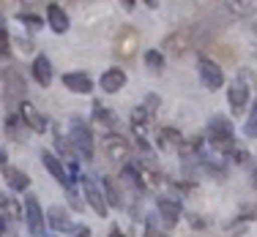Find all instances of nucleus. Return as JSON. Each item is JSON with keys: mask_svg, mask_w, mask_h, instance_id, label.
<instances>
[{"mask_svg": "<svg viewBox=\"0 0 257 237\" xmlns=\"http://www.w3.org/2000/svg\"><path fill=\"white\" fill-rule=\"evenodd\" d=\"M50 224H52L55 232H69L71 229V218L63 208H52L50 210Z\"/></svg>", "mask_w": 257, "mask_h": 237, "instance_id": "nucleus-19", "label": "nucleus"}, {"mask_svg": "<svg viewBox=\"0 0 257 237\" xmlns=\"http://www.w3.org/2000/svg\"><path fill=\"white\" fill-rule=\"evenodd\" d=\"M246 134L249 136H257V106H254L252 118H249V123H246Z\"/></svg>", "mask_w": 257, "mask_h": 237, "instance_id": "nucleus-26", "label": "nucleus"}, {"mask_svg": "<svg viewBox=\"0 0 257 237\" xmlns=\"http://www.w3.org/2000/svg\"><path fill=\"white\" fill-rule=\"evenodd\" d=\"M41 161L47 164V169H50V174H52L55 180H58L60 186H66L69 191L74 188V186H71V178H69V172H66V169H63V164H60V161H58V158H55L52 153H41Z\"/></svg>", "mask_w": 257, "mask_h": 237, "instance_id": "nucleus-12", "label": "nucleus"}, {"mask_svg": "<svg viewBox=\"0 0 257 237\" xmlns=\"http://www.w3.org/2000/svg\"><path fill=\"white\" fill-rule=\"evenodd\" d=\"M159 139H162V148H181L183 144V136H181V131H175V128H162V134H159Z\"/></svg>", "mask_w": 257, "mask_h": 237, "instance_id": "nucleus-21", "label": "nucleus"}, {"mask_svg": "<svg viewBox=\"0 0 257 237\" xmlns=\"http://www.w3.org/2000/svg\"><path fill=\"white\" fill-rule=\"evenodd\" d=\"M159 212H162V218L173 226V224L181 218V204L175 202V199H162V202H159Z\"/></svg>", "mask_w": 257, "mask_h": 237, "instance_id": "nucleus-18", "label": "nucleus"}, {"mask_svg": "<svg viewBox=\"0 0 257 237\" xmlns=\"http://www.w3.org/2000/svg\"><path fill=\"white\" fill-rule=\"evenodd\" d=\"M33 76L41 88H47V84L52 82V63H50L47 54H39V58L33 60Z\"/></svg>", "mask_w": 257, "mask_h": 237, "instance_id": "nucleus-14", "label": "nucleus"}, {"mask_svg": "<svg viewBox=\"0 0 257 237\" xmlns=\"http://www.w3.org/2000/svg\"><path fill=\"white\" fill-rule=\"evenodd\" d=\"M47 20H50V28L55 30V33H66L69 30V16H66V11L60 8V6H50L47 8Z\"/></svg>", "mask_w": 257, "mask_h": 237, "instance_id": "nucleus-16", "label": "nucleus"}, {"mask_svg": "<svg viewBox=\"0 0 257 237\" xmlns=\"http://www.w3.org/2000/svg\"><path fill=\"white\" fill-rule=\"evenodd\" d=\"M104 194L109 199V208H123V196H120V188L112 178H104Z\"/></svg>", "mask_w": 257, "mask_h": 237, "instance_id": "nucleus-20", "label": "nucleus"}, {"mask_svg": "<svg viewBox=\"0 0 257 237\" xmlns=\"http://www.w3.org/2000/svg\"><path fill=\"white\" fill-rule=\"evenodd\" d=\"M6 98L9 101H20L25 98V79L17 68L6 71Z\"/></svg>", "mask_w": 257, "mask_h": 237, "instance_id": "nucleus-9", "label": "nucleus"}, {"mask_svg": "<svg viewBox=\"0 0 257 237\" xmlns=\"http://www.w3.org/2000/svg\"><path fill=\"white\" fill-rule=\"evenodd\" d=\"M120 3H123L126 8H132V6H134V0H120Z\"/></svg>", "mask_w": 257, "mask_h": 237, "instance_id": "nucleus-32", "label": "nucleus"}, {"mask_svg": "<svg viewBox=\"0 0 257 237\" xmlns=\"http://www.w3.org/2000/svg\"><path fill=\"white\" fill-rule=\"evenodd\" d=\"M208 136H211V144L222 153H230L235 150V136H232V126L224 118H213L211 126H208Z\"/></svg>", "mask_w": 257, "mask_h": 237, "instance_id": "nucleus-1", "label": "nucleus"}, {"mask_svg": "<svg viewBox=\"0 0 257 237\" xmlns=\"http://www.w3.org/2000/svg\"><path fill=\"white\" fill-rule=\"evenodd\" d=\"M227 98H230L232 112L241 114L243 109H246V104H249V88H246V82H232L230 90H227Z\"/></svg>", "mask_w": 257, "mask_h": 237, "instance_id": "nucleus-10", "label": "nucleus"}, {"mask_svg": "<svg viewBox=\"0 0 257 237\" xmlns=\"http://www.w3.org/2000/svg\"><path fill=\"white\" fill-rule=\"evenodd\" d=\"M25 212H28L30 232L39 237L41 232H44V216H41V208H39V202H36V196H28L25 199Z\"/></svg>", "mask_w": 257, "mask_h": 237, "instance_id": "nucleus-11", "label": "nucleus"}, {"mask_svg": "<svg viewBox=\"0 0 257 237\" xmlns=\"http://www.w3.org/2000/svg\"><path fill=\"white\" fill-rule=\"evenodd\" d=\"M82 191H85V199H88V204L96 210V216H107V199L101 196V191H99V186L93 183L90 178H82Z\"/></svg>", "mask_w": 257, "mask_h": 237, "instance_id": "nucleus-6", "label": "nucleus"}, {"mask_svg": "<svg viewBox=\"0 0 257 237\" xmlns=\"http://www.w3.org/2000/svg\"><path fill=\"white\" fill-rule=\"evenodd\" d=\"M20 118L25 120V126L30 131H39V134H44L47 131V120H44V114L39 112L30 101H22L20 104Z\"/></svg>", "mask_w": 257, "mask_h": 237, "instance_id": "nucleus-8", "label": "nucleus"}, {"mask_svg": "<svg viewBox=\"0 0 257 237\" xmlns=\"http://www.w3.org/2000/svg\"><path fill=\"white\" fill-rule=\"evenodd\" d=\"M145 63H148V68L162 71V68H164V58H162V52H148V54H145Z\"/></svg>", "mask_w": 257, "mask_h": 237, "instance_id": "nucleus-23", "label": "nucleus"}, {"mask_svg": "<svg viewBox=\"0 0 257 237\" xmlns=\"http://www.w3.org/2000/svg\"><path fill=\"white\" fill-rule=\"evenodd\" d=\"M197 68H200V79H203V84L208 90H219L224 84V71L219 68L213 60H208V58H200L197 60Z\"/></svg>", "mask_w": 257, "mask_h": 237, "instance_id": "nucleus-4", "label": "nucleus"}, {"mask_svg": "<svg viewBox=\"0 0 257 237\" xmlns=\"http://www.w3.org/2000/svg\"><path fill=\"white\" fill-rule=\"evenodd\" d=\"M11 50H9V33L3 28V16H0V58H9Z\"/></svg>", "mask_w": 257, "mask_h": 237, "instance_id": "nucleus-24", "label": "nucleus"}, {"mask_svg": "<svg viewBox=\"0 0 257 237\" xmlns=\"http://www.w3.org/2000/svg\"><path fill=\"white\" fill-rule=\"evenodd\" d=\"M74 237H90V232H88V229H79V232H77Z\"/></svg>", "mask_w": 257, "mask_h": 237, "instance_id": "nucleus-31", "label": "nucleus"}, {"mask_svg": "<svg viewBox=\"0 0 257 237\" xmlns=\"http://www.w3.org/2000/svg\"><path fill=\"white\" fill-rule=\"evenodd\" d=\"M71 144L79 150V156H85L90 161L93 158V134L85 123H79V120H71Z\"/></svg>", "mask_w": 257, "mask_h": 237, "instance_id": "nucleus-2", "label": "nucleus"}, {"mask_svg": "<svg viewBox=\"0 0 257 237\" xmlns=\"http://www.w3.org/2000/svg\"><path fill=\"white\" fill-rule=\"evenodd\" d=\"M143 3H145V6H151V8H154V6H156V0H143Z\"/></svg>", "mask_w": 257, "mask_h": 237, "instance_id": "nucleus-33", "label": "nucleus"}, {"mask_svg": "<svg viewBox=\"0 0 257 237\" xmlns=\"http://www.w3.org/2000/svg\"><path fill=\"white\" fill-rule=\"evenodd\" d=\"M137 50H140V33L134 28H123L118 33V38H115V54L132 60L137 54Z\"/></svg>", "mask_w": 257, "mask_h": 237, "instance_id": "nucleus-3", "label": "nucleus"}, {"mask_svg": "<svg viewBox=\"0 0 257 237\" xmlns=\"http://www.w3.org/2000/svg\"><path fill=\"white\" fill-rule=\"evenodd\" d=\"M126 84V74L120 68H107L101 76V90L104 93H118L120 88Z\"/></svg>", "mask_w": 257, "mask_h": 237, "instance_id": "nucleus-15", "label": "nucleus"}, {"mask_svg": "<svg viewBox=\"0 0 257 237\" xmlns=\"http://www.w3.org/2000/svg\"><path fill=\"white\" fill-rule=\"evenodd\" d=\"M254 188H257V174H254Z\"/></svg>", "mask_w": 257, "mask_h": 237, "instance_id": "nucleus-34", "label": "nucleus"}, {"mask_svg": "<svg viewBox=\"0 0 257 237\" xmlns=\"http://www.w3.org/2000/svg\"><path fill=\"white\" fill-rule=\"evenodd\" d=\"M230 6L238 11V14H246L249 11V0H230Z\"/></svg>", "mask_w": 257, "mask_h": 237, "instance_id": "nucleus-29", "label": "nucleus"}, {"mask_svg": "<svg viewBox=\"0 0 257 237\" xmlns=\"http://www.w3.org/2000/svg\"><path fill=\"white\" fill-rule=\"evenodd\" d=\"M6 183H9V188H14V191H25L30 186V178L14 166H6Z\"/></svg>", "mask_w": 257, "mask_h": 237, "instance_id": "nucleus-17", "label": "nucleus"}, {"mask_svg": "<svg viewBox=\"0 0 257 237\" xmlns=\"http://www.w3.org/2000/svg\"><path fill=\"white\" fill-rule=\"evenodd\" d=\"M104 150H107V156L112 158V161H126L128 153H132V144H128V139L118 136V134H109V136L104 139Z\"/></svg>", "mask_w": 257, "mask_h": 237, "instance_id": "nucleus-7", "label": "nucleus"}, {"mask_svg": "<svg viewBox=\"0 0 257 237\" xmlns=\"http://www.w3.org/2000/svg\"><path fill=\"white\" fill-rule=\"evenodd\" d=\"M145 237H170L164 229H159V226H154V224H148V229H145Z\"/></svg>", "mask_w": 257, "mask_h": 237, "instance_id": "nucleus-27", "label": "nucleus"}, {"mask_svg": "<svg viewBox=\"0 0 257 237\" xmlns=\"http://www.w3.org/2000/svg\"><path fill=\"white\" fill-rule=\"evenodd\" d=\"M22 126H25V120L17 118V114H11V118L6 120V134H9L14 142H22Z\"/></svg>", "mask_w": 257, "mask_h": 237, "instance_id": "nucleus-22", "label": "nucleus"}, {"mask_svg": "<svg viewBox=\"0 0 257 237\" xmlns=\"http://www.w3.org/2000/svg\"><path fill=\"white\" fill-rule=\"evenodd\" d=\"M192 46H194V36L189 33V30H175L173 36H167V38H164V52L173 54V58L186 54Z\"/></svg>", "mask_w": 257, "mask_h": 237, "instance_id": "nucleus-5", "label": "nucleus"}, {"mask_svg": "<svg viewBox=\"0 0 257 237\" xmlns=\"http://www.w3.org/2000/svg\"><path fill=\"white\" fill-rule=\"evenodd\" d=\"M0 172H6V153L0 150Z\"/></svg>", "mask_w": 257, "mask_h": 237, "instance_id": "nucleus-30", "label": "nucleus"}, {"mask_svg": "<svg viewBox=\"0 0 257 237\" xmlns=\"http://www.w3.org/2000/svg\"><path fill=\"white\" fill-rule=\"evenodd\" d=\"M63 84L71 90V93H90V88H93L90 76L82 74V71H71V74H63Z\"/></svg>", "mask_w": 257, "mask_h": 237, "instance_id": "nucleus-13", "label": "nucleus"}, {"mask_svg": "<svg viewBox=\"0 0 257 237\" xmlns=\"http://www.w3.org/2000/svg\"><path fill=\"white\" fill-rule=\"evenodd\" d=\"M96 118H99L104 126H112L115 123V114L109 112V109H101V106H96Z\"/></svg>", "mask_w": 257, "mask_h": 237, "instance_id": "nucleus-25", "label": "nucleus"}, {"mask_svg": "<svg viewBox=\"0 0 257 237\" xmlns=\"http://www.w3.org/2000/svg\"><path fill=\"white\" fill-rule=\"evenodd\" d=\"M230 156H232V161H235V164H241V166L249 161V153H243V150H230Z\"/></svg>", "mask_w": 257, "mask_h": 237, "instance_id": "nucleus-28", "label": "nucleus"}]
</instances>
